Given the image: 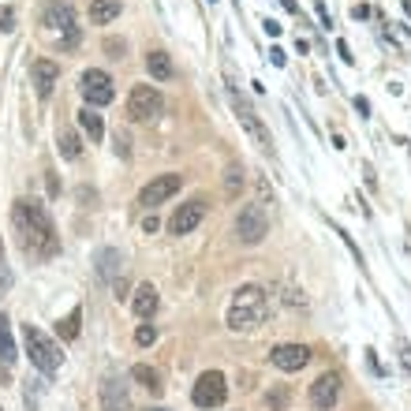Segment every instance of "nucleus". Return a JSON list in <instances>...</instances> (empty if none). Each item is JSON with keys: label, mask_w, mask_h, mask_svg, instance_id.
Masks as SVG:
<instances>
[{"label": "nucleus", "mask_w": 411, "mask_h": 411, "mask_svg": "<svg viewBox=\"0 0 411 411\" xmlns=\"http://www.w3.org/2000/svg\"><path fill=\"white\" fill-rule=\"evenodd\" d=\"M12 228L19 236V247L34 258H52L60 251V236L52 228V217L38 198H15L12 202Z\"/></svg>", "instance_id": "f257e3e1"}, {"label": "nucleus", "mask_w": 411, "mask_h": 411, "mask_svg": "<svg viewBox=\"0 0 411 411\" xmlns=\"http://www.w3.org/2000/svg\"><path fill=\"white\" fill-rule=\"evenodd\" d=\"M266 310H269L266 288L243 285L232 296V303H228V329H236V333H251V329H258L262 322H266Z\"/></svg>", "instance_id": "f03ea898"}, {"label": "nucleus", "mask_w": 411, "mask_h": 411, "mask_svg": "<svg viewBox=\"0 0 411 411\" xmlns=\"http://www.w3.org/2000/svg\"><path fill=\"white\" fill-rule=\"evenodd\" d=\"M41 26L52 34H64L60 38V49H75L79 45V26H75V8L68 0H49L41 8Z\"/></svg>", "instance_id": "7ed1b4c3"}, {"label": "nucleus", "mask_w": 411, "mask_h": 411, "mask_svg": "<svg viewBox=\"0 0 411 411\" xmlns=\"http://www.w3.org/2000/svg\"><path fill=\"white\" fill-rule=\"evenodd\" d=\"M23 341H26V355H30V363L41 374H49V378H52V374L60 370V363H64L60 344H52L38 325H23Z\"/></svg>", "instance_id": "20e7f679"}, {"label": "nucleus", "mask_w": 411, "mask_h": 411, "mask_svg": "<svg viewBox=\"0 0 411 411\" xmlns=\"http://www.w3.org/2000/svg\"><path fill=\"white\" fill-rule=\"evenodd\" d=\"M164 108V97L157 86H150V82H139V86H131V94H127V116H131L135 124H146V120H157Z\"/></svg>", "instance_id": "39448f33"}, {"label": "nucleus", "mask_w": 411, "mask_h": 411, "mask_svg": "<svg viewBox=\"0 0 411 411\" xmlns=\"http://www.w3.org/2000/svg\"><path fill=\"white\" fill-rule=\"evenodd\" d=\"M236 236H240V243H262L269 236V213L262 202H247L240 206V213H236Z\"/></svg>", "instance_id": "423d86ee"}, {"label": "nucleus", "mask_w": 411, "mask_h": 411, "mask_svg": "<svg viewBox=\"0 0 411 411\" xmlns=\"http://www.w3.org/2000/svg\"><path fill=\"white\" fill-rule=\"evenodd\" d=\"M232 108H236V116H240V124H243V131L251 135L254 139V146H258V150H273V139H269V127L262 124V116L254 113V105L247 102L243 94H232Z\"/></svg>", "instance_id": "0eeeda50"}, {"label": "nucleus", "mask_w": 411, "mask_h": 411, "mask_svg": "<svg viewBox=\"0 0 411 411\" xmlns=\"http://www.w3.org/2000/svg\"><path fill=\"white\" fill-rule=\"evenodd\" d=\"M79 90H82V97H86V108H102V105H108V102L116 97V90H113V79H108L102 68H90V71H82V79H79Z\"/></svg>", "instance_id": "6e6552de"}, {"label": "nucleus", "mask_w": 411, "mask_h": 411, "mask_svg": "<svg viewBox=\"0 0 411 411\" xmlns=\"http://www.w3.org/2000/svg\"><path fill=\"white\" fill-rule=\"evenodd\" d=\"M224 396H228V385H224V374H221V370L198 374L195 392H191V400H195L198 408H221Z\"/></svg>", "instance_id": "1a4fd4ad"}, {"label": "nucleus", "mask_w": 411, "mask_h": 411, "mask_svg": "<svg viewBox=\"0 0 411 411\" xmlns=\"http://www.w3.org/2000/svg\"><path fill=\"white\" fill-rule=\"evenodd\" d=\"M180 184H184V176H176V172H164V176H153L150 184H146L139 191V206L146 209H153V206H161L164 198H172L180 191Z\"/></svg>", "instance_id": "9d476101"}, {"label": "nucleus", "mask_w": 411, "mask_h": 411, "mask_svg": "<svg viewBox=\"0 0 411 411\" xmlns=\"http://www.w3.org/2000/svg\"><path fill=\"white\" fill-rule=\"evenodd\" d=\"M336 396H341V374L336 370H325L314 378V385H310V404L318 411H329L336 404Z\"/></svg>", "instance_id": "9b49d317"}, {"label": "nucleus", "mask_w": 411, "mask_h": 411, "mask_svg": "<svg viewBox=\"0 0 411 411\" xmlns=\"http://www.w3.org/2000/svg\"><path fill=\"white\" fill-rule=\"evenodd\" d=\"M202 217H206V202H202V198H191V202H184L176 213H172L169 232L172 236H187V232H195V228L202 224Z\"/></svg>", "instance_id": "f8f14e48"}, {"label": "nucleus", "mask_w": 411, "mask_h": 411, "mask_svg": "<svg viewBox=\"0 0 411 411\" xmlns=\"http://www.w3.org/2000/svg\"><path fill=\"white\" fill-rule=\"evenodd\" d=\"M269 363L277 370H285V374L303 370L310 363V348H307V344H277V348L269 352Z\"/></svg>", "instance_id": "ddd939ff"}, {"label": "nucleus", "mask_w": 411, "mask_h": 411, "mask_svg": "<svg viewBox=\"0 0 411 411\" xmlns=\"http://www.w3.org/2000/svg\"><path fill=\"white\" fill-rule=\"evenodd\" d=\"M30 82H34V94L38 97H49L52 90H57V82H60V64L49 60V57L34 60L30 64Z\"/></svg>", "instance_id": "4468645a"}, {"label": "nucleus", "mask_w": 411, "mask_h": 411, "mask_svg": "<svg viewBox=\"0 0 411 411\" xmlns=\"http://www.w3.org/2000/svg\"><path fill=\"white\" fill-rule=\"evenodd\" d=\"M102 411H131L127 385H124V378H116V374H108L102 381Z\"/></svg>", "instance_id": "2eb2a0df"}, {"label": "nucleus", "mask_w": 411, "mask_h": 411, "mask_svg": "<svg viewBox=\"0 0 411 411\" xmlns=\"http://www.w3.org/2000/svg\"><path fill=\"white\" fill-rule=\"evenodd\" d=\"M131 310H135L139 318H150L153 310H157V288H153V285H139V288H135Z\"/></svg>", "instance_id": "dca6fc26"}, {"label": "nucleus", "mask_w": 411, "mask_h": 411, "mask_svg": "<svg viewBox=\"0 0 411 411\" xmlns=\"http://www.w3.org/2000/svg\"><path fill=\"white\" fill-rule=\"evenodd\" d=\"M146 71H150V79H172V60H169V52L164 49H153V52H146Z\"/></svg>", "instance_id": "f3484780"}, {"label": "nucleus", "mask_w": 411, "mask_h": 411, "mask_svg": "<svg viewBox=\"0 0 411 411\" xmlns=\"http://www.w3.org/2000/svg\"><path fill=\"white\" fill-rule=\"evenodd\" d=\"M120 15V0H90V23L94 26H105Z\"/></svg>", "instance_id": "a211bd4d"}, {"label": "nucleus", "mask_w": 411, "mask_h": 411, "mask_svg": "<svg viewBox=\"0 0 411 411\" xmlns=\"http://www.w3.org/2000/svg\"><path fill=\"white\" fill-rule=\"evenodd\" d=\"M94 262H97V277H102V280H113L116 273H120V266H124V262H120V251H113V247L97 251Z\"/></svg>", "instance_id": "6ab92c4d"}, {"label": "nucleus", "mask_w": 411, "mask_h": 411, "mask_svg": "<svg viewBox=\"0 0 411 411\" xmlns=\"http://www.w3.org/2000/svg\"><path fill=\"white\" fill-rule=\"evenodd\" d=\"M57 146H60V157L64 161H75L79 153H82V139L71 131V127H60V131H57Z\"/></svg>", "instance_id": "aec40b11"}, {"label": "nucleus", "mask_w": 411, "mask_h": 411, "mask_svg": "<svg viewBox=\"0 0 411 411\" xmlns=\"http://www.w3.org/2000/svg\"><path fill=\"white\" fill-rule=\"evenodd\" d=\"M79 127L90 135V142H102L105 124H102V116H97V108H82V113H79Z\"/></svg>", "instance_id": "412c9836"}, {"label": "nucleus", "mask_w": 411, "mask_h": 411, "mask_svg": "<svg viewBox=\"0 0 411 411\" xmlns=\"http://www.w3.org/2000/svg\"><path fill=\"white\" fill-rule=\"evenodd\" d=\"M131 378H135V381H139V385H146V389H150V392H153V396H157V392L164 389V385H161V370L146 367V363H139V367H135V370H131Z\"/></svg>", "instance_id": "4be33fe9"}, {"label": "nucleus", "mask_w": 411, "mask_h": 411, "mask_svg": "<svg viewBox=\"0 0 411 411\" xmlns=\"http://www.w3.org/2000/svg\"><path fill=\"white\" fill-rule=\"evenodd\" d=\"M79 329H82V310H79V307L71 310L68 318H60V322H57V333H60V341H75V336H79Z\"/></svg>", "instance_id": "5701e85b"}, {"label": "nucleus", "mask_w": 411, "mask_h": 411, "mask_svg": "<svg viewBox=\"0 0 411 411\" xmlns=\"http://www.w3.org/2000/svg\"><path fill=\"white\" fill-rule=\"evenodd\" d=\"M0 363H15V341H12V325L0 314Z\"/></svg>", "instance_id": "b1692460"}, {"label": "nucleus", "mask_w": 411, "mask_h": 411, "mask_svg": "<svg viewBox=\"0 0 411 411\" xmlns=\"http://www.w3.org/2000/svg\"><path fill=\"white\" fill-rule=\"evenodd\" d=\"M240 187H243V169H240V164H232V169H228V180H224V191L236 198V191H240Z\"/></svg>", "instance_id": "393cba45"}, {"label": "nucleus", "mask_w": 411, "mask_h": 411, "mask_svg": "<svg viewBox=\"0 0 411 411\" xmlns=\"http://www.w3.org/2000/svg\"><path fill=\"white\" fill-rule=\"evenodd\" d=\"M135 341H139L142 348H146V344H153V341H157V329H153V325H139V333H135Z\"/></svg>", "instance_id": "a878e982"}, {"label": "nucleus", "mask_w": 411, "mask_h": 411, "mask_svg": "<svg viewBox=\"0 0 411 411\" xmlns=\"http://www.w3.org/2000/svg\"><path fill=\"white\" fill-rule=\"evenodd\" d=\"M0 30H4V34L15 30V12H12V8H0Z\"/></svg>", "instance_id": "bb28decb"}, {"label": "nucleus", "mask_w": 411, "mask_h": 411, "mask_svg": "<svg viewBox=\"0 0 411 411\" xmlns=\"http://www.w3.org/2000/svg\"><path fill=\"white\" fill-rule=\"evenodd\" d=\"M116 153H120V157H131V146H127V135L124 131H116Z\"/></svg>", "instance_id": "cd10ccee"}, {"label": "nucleus", "mask_w": 411, "mask_h": 411, "mask_svg": "<svg viewBox=\"0 0 411 411\" xmlns=\"http://www.w3.org/2000/svg\"><path fill=\"white\" fill-rule=\"evenodd\" d=\"M396 348H400V363L411 370V344H408V341H396Z\"/></svg>", "instance_id": "c85d7f7f"}, {"label": "nucleus", "mask_w": 411, "mask_h": 411, "mask_svg": "<svg viewBox=\"0 0 411 411\" xmlns=\"http://www.w3.org/2000/svg\"><path fill=\"white\" fill-rule=\"evenodd\" d=\"M105 49H108V52H113V57H116V60H120V57H124V41H116V38H108V41H105Z\"/></svg>", "instance_id": "c756f323"}, {"label": "nucleus", "mask_w": 411, "mask_h": 411, "mask_svg": "<svg viewBox=\"0 0 411 411\" xmlns=\"http://www.w3.org/2000/svg\"><path fill=\"white\" fill-rule=\"evenodd\" d=\"M314 12H318V19H322V26H329V12H325L322 0H314Z\"/></svg>", "instance_id": "7c9ffc66"}, {"label": "nucleus", "mask_w": 411, "mask_h": 411, "mask_svg": "<svg viewBox=\"0 0 411 411\" xmlns=\"http://www.w3.org/2000/svg\"><path fill=\"white\" fill-rule=\"evenodd\" d=\"M336 52H341V57H344V60H348V64L355 60V57H352V49H348V41H336Z\"/></svg>", "instance_id": "2f4dec72"}, {"label": "nucleus", "mask_w": 411, "mask_h": 411, "mask_svg": "<svg viewBox=\"0 0 411 411\" xmlns=\"http://www.w3.org/2000/svg\"><path fill=\"white\" fill-rule=\"evenodd\" d=\"M269 60L277 64V68H285V60H288V57H285V52H280V49H269Z\"/></svg>", "instance_id": "473e14b6"}, {"label": "nucleus", "mask_w": 411, "mask_h": 411, "mask_svg": "<svg viewBox=\"0 0 411 411\" xmlns=\"http://www.w3.org/2000/svg\"><path fill=\"white\" fill-rule=\"evenodd\" d=\"M352 15H355V19H367L370 8H367V4H355V8H352Z\"/></svg>", "instance_id": "72a5a7b5"}, {"label": "nucleus", "mask_w": 411, "mask_h": 411, "mask_svg": "<svg viewBox=\"0 0 411 411\" xmlns=\"http://www.w3.org/2000/svg\"><path fill=\"white\" fill-rule=\"evenodd\" d=\"M262 26H266V34H269V38H277V34H280V23H273V19H266Z\"/></svg>", "instance_id": "f704fd0d"}, {"label": "nucleus", "mask_w": 411, "mask_h": 411, "mask_svg": "<svg viewBox=\"0 0 411 411\" xmlns=\"http://www.w3.org/2000/svg\"><path fill=\"white\" fill-rule=\"evenodd\" d=\"M157 224H161V221H157V217H153V213H150V217H146V221H142V228H146V232H157Z\"/></svg>", "instance_id": "c9c22d12"}, {"label": "nucleus", "mask_w": 411, "mask_h": 411, "mask_svg": "<svg viewBox=\"0 0 411 411\" xmlns=\"http://www.w3.org/2000/svg\"><path fill=\"white\" fill-rule=\"evenodd\" d=\"M355 108H359V113L367 116V113H370V102H367V97H355Z\"/></svg>", "instance_id": "e433bc0d"}, {"label": "nucleus", "mask_w": 411, "mask_h": 411, "mask_svg": "<svg viewBox=\"0 0 411 411\" xmlns=\"http://www.w3.org/2000/svg\"><path fill=\"white\" fill-rule=\"evenodd\" d=\"M280 4H285V8H288L291 15H299V4H296V0H280Z\"/></svg>", "instance_id": "4c0bfd02"}, {"label": "nucleus", "mask_w": 411, "mask_h": 411, "mask_svg": "<svg viewBox=\"0 0 411 411\" xmlns=\"http://www.w3.org/2000/svg\"><path fill=\"white\" fill-rule=\"evenodd\" d=\"M404 12H408V15H411V0H404Z\"/></svg>", "instance_id": "58836bf2"}, {"label": "nucleus", "mask_w": 411, "mask_h": 411, "mask_svg": "<svg viewBox=\"0 0 411 411\" xmlns=\"http://www.w3.org/2000/svg\"><path fill=\"white\" fill-rule=\"evenodd\" d=\"M0 258H4V240H0Z\"/></svg>", "instance_id": "ea45409f"}, {"label": "nucleus", "mask_w": 411, "mask_h": 411, "mask_svg": "<svg viewBox=\"0 0 411 411\" xmlns=\"http://www.w3.org/2000/svg\"><path fill=\"white\" fill-rule=\"evenodd\" d=\"M150 411H164V408H150Z\"/></svg>", "instance_id": "a19ab883"}, {"label": "nucleus", "mask_w": 411, "mask_h": 411, "mask_svg": "<svg viewBox=\"0 0 411 411\" xmlns=\"http://www.w3.org/2000/svg\"><path fill=\"white\" fill-rule=\"evenodd\" d=\"M209 4H213V0H209Z\"/></svg>", "instance_id": "79ce46f5"}, {"label": "nucleus", "mask_w": 411, "mask_h": 411, "mask_svg": "<svg viewBox=\"0 0 411 411\" xmlns=\"http://www.w3.org/2000/svg\"><path fill=\"white\" fill-rule=\"evenodd\" d=\"M0 411H4V408H0Z\"/></svg>", "instance_id": "37998d69"}]
</instances>
